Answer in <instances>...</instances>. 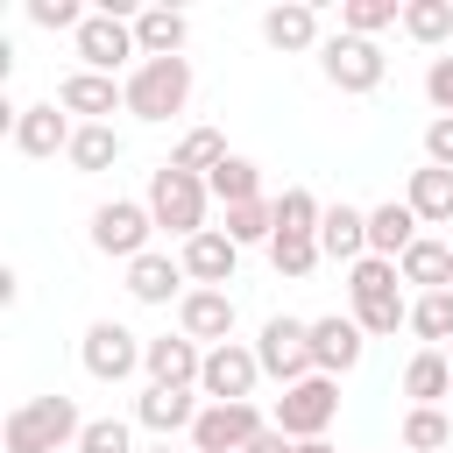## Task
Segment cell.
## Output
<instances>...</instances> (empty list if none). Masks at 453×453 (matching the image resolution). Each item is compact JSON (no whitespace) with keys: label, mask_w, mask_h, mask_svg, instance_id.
I'll use <instances>...</instances> for the list:
<instances>
[{"label":"cell","mask_w":453,"mask_h":453,"mask_svg":"<svg viewBox=\"0 0 453 453\" xmlns=\"http://www.w3.org/2000/svg\"><path fill=\"white\" fill-rule=\"evenodd\" d=\"M177 333L198 347H226L234 340V297L226 290H184L177 297Z\"/></svg>","instance_id":"9a60e30c"},{"label":"cell","mask_w":453,"mask_h":453,"mask_svg":"<svg viewBox=\"0 0 453 453\" xmlns=\"http://www.w3.org/2000/svg\"><path fill=\"white\" fill-rule=\"evenodd\" d=\"M403 35L411 42H453V0H403Z\"/></svg>","instance_id":"836d02e7"},{"label":"cell","mask_w":453,"mask_h":453,"mask_svg":"<svg viewBox=\"0 0 453 453\" xmlns=\"http://www.w3.org/2000/svg\"><path fill=\"white\" fill-rule=\"evenodd\" d=\"M78 354H85V375H92V382H127V375L142 368L149 340H134V333H127L120 319H92V326H85V347H78Z\"/></svg>","instance_id":"ba28073f"},{"label":"cell","mask_w":453,"mask_h":453,"mask_svg":"<svg viewBox=\"0 0 453 453\" xmlns=\"http://www.w3.org/2000/svg\"><path fill=\"white\" fill-rule=\"evenodd\" d=\"M78 432H85V418H78L71 396H28V403L7 411V425H0L7 453H64V446H78Z\"/></svg>","instance_id":"7a4b0ae2"},{"label":"cell","mask_w":453,"mask_h":453,"mask_svg":"<svg viewBox=\"0 0 453 453\" xmlns=\"http://www.w3.org/2000/svg\"><path fill=\"white\" fill-rule=\"evenodd\" d=\"M28 21H35V28H71V35H78V28H85V7H78V0H28Z\"/></svg>","instance_id":"f35d334b"},{"label":"cell","mask_w":453,"mask_h":453,"mask_svg":"<svg viewBox=\"0 0 453 453\" xmlns=\"http://www.w3.org/2000/svg\"><path fill=\"white\" fill-rule=\"evenodd\" d=\"M149 219L156 226H170L177 241H191V234H205V205H212V184L205 177H191V170H177V163H163V170H149Z\"/></svg>","instance_id":"3957f363"},{"label":"cell","mask_w":453,"mask_h":453,"mask_svg":"<svg viewBox=\"0 0 453 453\" xmlns=\"http://www.w3.org/2000/svg\"><path fill=\"white\" fill-rule=\"evenodd\" d=\"M226 241H234V248L276 241V198H248V205H226Z\"/></svg>","instance_id":"1f68e13d"},{"label":"cell","mask_w":453,"mask_h":453,"mask_svg":"<svg viewBox=\"0 0 453 453\" xmlns=\"http://www.w3.org/2000/svg\"><path fill=\"white\" fill-rule=\"evenodd\" d=\"M205 184H212V198H219V205H248V198H262V163L226 156V163H219Z\"/></svg>","instance_id":"4dcf8cb0"},{"label":"cell","mask_w":453,"mask_h":453,"mask_svg":"<svg viewBox=\"0 0 453 453\" xmlns=\"http://www.w3.org/2000/svg\"><path fill=\"white\" fill-rule=\"evenodd\" d=\"M262 42H269V50H283V57L319 50V42H326V35H319V7H304V0L269 7V14H262Z\"/></svg>","instance_id":"d6986e66"},{"label":"cell","mask_w":453,"mask_h":453,"mask_svg":"<svg viewBox=\"0 0 453 453\" xmlns=\"http://www.w3.org/2000/svg\"><path fill=\"white\" fill-rule=\"evenodd\" d=\"M453 446V418L439 403H411L403 411V453H446Z\"/></svg>","instance_id":"f1b7e54d"},{"label":"cell","mask_w":453,"mask_h":453,"mask_svg":"<svg viewBox=\"0 0 453 453\" xmlns=\"http://www.w3.org/2000/svg\"><path fill=\"white\" fill-rule=\"evenodd\" d=\"M425 163H439V170H453V113H439V120L425 127Z\"/></svg>","instance_id":"ab89813d"},{"label":"cell","mask_w":453,"mask_h":453,"mask_svg":"<svg viewBox=\"0 0 453 453\" xmlns=\"http://www.w3.org/2000/svg\"><path fill=\"white\" fill-rule=\"evenodd\" d=\"M411 333H418L425 347H453V290H425V297L411 304Z\"/></svg>","instance_id":"d6a6232c"},{"label":"cell","mask_w":453,"mask_h":453,"mask_svg":"<svg viewBox=\"0 0 453 453\" xmlns=\"http://www.w3.org/2000/svg\"><path fill=\"white\" fill-rule=\"evenodd\" d=\"M418 212L403 205V198H389V205H375L368 212V255H382V262H403L411 255V241H418Z\"/></svg>","instance_id":"7402d4cb"},{"label":"cell","mask_w":453,"mask_h":453,"mask_svg":"<svg viewBox=\"0 0 453 453\" xmlns=\"http://www.w3.org/2000/svg\"><path fill=\"white\" fill-rule=\"evenodd\" d=\"M71 170L78 177H92V170H113L120 163V134H113V120H78V134H71Z\"/></svg>","instance_id":"4316f807"},{"label":"cell","mask_w":453,"mask_h":453,"mask_svg":"<svg viewBox=\"0 0 453 453\" xmlns=\"http://www.w3.org/2000/svg\"><path fill=\"white\" fill-rule=\"evenodd\" d=\"M78 57H85V71L113 78L127 57H142V42H134V21H120V14H85V28H78Z\"/></svg>","instance_id":"7c38bea8"},{"label":"cell","mask_w":453,"mask_h":453,"mask_svg":"<svg viewBox=\"0 0 453 453\" xmlns=\"http://www.w3.org/2000/svg\"><path fill=\"white\" fill-rule=\"evenodd\" d=\"M134 42H142V57H184L191 21H184L177 7H142V14H134Z\"/></svg>","instance_id":"d4e9b609"},{"label":"cell","mask_w":453,"mask_h":453,"mask_svg":"<svg viewBox=\"0 0 453 453\" xmlns=\"http://www.w3.org/2000/svg\"><path fill=\"white\" fill-rule=\"evenodd\" d=\"M255 361H262V375H276L283 389L304 382V375H319V368H311V319L276 311V319L262 326V340H255Z\"/></svg>","instance_id":"52a82bcc"},{"label":"cell","mask_w":453,"mask_h":453,"mask_svg":"<svg viewBox=\"0 0 453 453\" xmlns=\"http://www.w3.org/2000/svg\"><path fill=\"white\" fill-rule=\"evenodd\" d=\"M142 368H149V382H163V389H198V375H205V347L184 340V333H163V340H149Z\"/></svg>","instance_id":"2e32d148"},{"label":"cell","mask_w":453,"mask_h":453,"mask_svg":"<svg viewBox=\"0 0 453 453\" xmlns=\"http://www.w3.org/2000/svg\"><path fill=\"white\" fill-rule=\"evenodd\" d=\"M425 99H432L439 113H453V57H432V71H425Z\"/></svg>","instance_id":"60d3db41"},{"label":"cell","mask_w":453,"mask_h":453,"mask_svg":"<svg viewBox=\"0 0 453 453\" xmlns=\"http://www.w3.org/2000/svg\"><path fill=\"white\" fill-rule=\"evenodd\" d=\"M149 453H170V439H163V446H149Z\"/></svg>","instance_id":"ee69618b"},{"label":"cell","mask_w":453,"mask_h":453,"mask_svg":"<svg viewBox=\"0 0 453 453\" xmlns=\"http://www.w3.org/2000/svg\"><path fill=\"white\" fill-rule=\"evenodd\" d=\"M127 297L134 304H170V297H184V262H170V255H134L127 262Z\"/></svg>","instance_id":"603a6c76"},{"label":"cell","mask_w":453,"mask_h":453,"mask_svg":"<svg viewBox=\"0 0 453 453\" xmlns=\"http://www.w3.org/2000/svg\"><path fill=\"white\" fill-rule=\"evenodd\" d=\"M71 134H78V127L64 120V106H57V99L21 106V120H14V149H21V156H35V163H42V156H57V149H71Z\"/></svg>","instance_id":"e0dca14e"},{"label":"cell","mask_w":453,"mask_h":453,"mask_svg":"<svg viewBox=\"0 0 453 453\" xmlns=\"http://www.w3.org/2000/svg\"><path fill=\"white\" fill-rule=\"evenodd\" d=\"M319 255H333V262H361L368 255V212L361 205H326V219H319Z\"/></svg>","instance_id":"44dd1931"},{"label":"cell","mask_w":453,"mask_h":453,"mask_svg":"<svg viewBox=\"0 0 453 453\" xmlns=\"http://www.w3.org/2000/svg\"><path fill=\"white\" fill-rule=\"evenodd\" d=\"M361 354H368V333L354 326V311H347V319H340V311H333V319H311V368H319V375L340 382L347 368H361Z\"/></svg>","instance_id":"4fadbf2b"},{"label":"cell","mask_w":453,"mask_h":453,"mask_svg":"<svg viewBox=\"0 0 453 453\" xmlns=\"http://www.w3.org/2000/svg\"><path fill=\"white\" fill-rule=\"evenodd\" d=\"M191 99V57H142L127 71V113L134 120H170Z\"/></svg>","instance_id":"277c9868"},{"label":"cell","mask_w":453,"mask_h":453,"mask_svg":"<svg viewBox=\"0 0 453 453\" xmlns=\"http://www.w3.org/2000/svg\"><path fill=\"white\" fill-rule=\"evenodd\" d=\"M255 432H269V418L255 403H205L191 425V453H248Z\"/></svg>","instance_id":"30bf717a"},{"label":"cell","mask_w":453,"mask_h":453,"mask_svg":"<svg viewBox=\"0 0 453 453\" xmlns=\"http://www.w3.org/2000/svg\"><path fill=\"white\" fill-rule=\"evenodd\" d=\"M319 219H326V205H319L304 184H290V191L276 198V234H311V241H319Z\"/></svg>","instance_id":"d590c367"},{"label":"cell","mask_w":453,"mask_h":453,"mask_svg":"<svg viewBox=\"0 0 453 453\" xmlns=\"http://www.w3.org/2000/svg\"><path fill=\"white\" fill-rule=\"evenodd\" d=\"M198 411H205V403H198L191 389H163V382H149V389L134 396V425H149L156 439H170V432H191V425H198Z\"/></svg>","instance_id":"ac0fdd59"},{"label":"cell","mask_w":453,"mask_h":453,"mask_svg":"<svg viewBox=\"0 0 453 453\" xmlns=\"http://www.w3.org/2000/svg\"><path fill=\"white\" fill-rule=\"evenodd\" d=\"M269 262H276V276L297 283V276L319 269V241H311V234H276V241H269Z\"/></svg>","instance_id":"8d00e7d4"},{"label":"cell","mask_w":453,"mask_h":453,"mask_svg":"<svg viewBox=\"0 0 453 453\" xmlns=\"http://www.w3.org/2000/svg\"><path fill=\"white\" fill-rule=\"evenodd\" d=\"M184 276H191V290H226L234 283V262H241V248L226 241V226H205V234H191L184 241Z\"/></svg>","instance_id":"5bb4252c"},{"label":"cell","mask_w":453,"mask_h":453,"mask_svg":"<svg viewBox=\"0 0 453 453\" xmlns=\"http://www.w3.org/2000/svg\"><path fill=\"white\" fill-rule=\"evenodd\" d=\"M149 234H156V219H149V205H134V198H106V205L92 212V248H99V255L134 262V255H149Z\"/></svg>","instance_id":"8fae6325"},{"label":"cell","mask_w":453,"mask_h":453,"mask_svg":"<svg viewBox=\"0 0 453 453\" xmlns=\"http://www.w3.org/2000/svg\"><path fill=\"white\" fill-rule=\"evenodd\" d=\"M389 21H403L396 0H340V28H347V35H368V42H375Z\"/></svg>","instance_id":"e575fe53"},{"label":"cell","mask_w":453,"mask_h":453,"mask_svg":"<svg viewBox=\"0 0 453 453\" xmlns=\"http://www.w3.org/2000/svg\"><path fill=\"white\" fill-rule=\"evenodd\" d=\"M255 382H262L255 347H241V340L205 347V375H198V396L205 403H255Z\"/></svg>","instance_id":"9c48e42d"},{"label":"cell","mask_w":453,"mask_h":453,"mask_svg":"<svg viewBox=\"0 0 453 453\" xmlns=\"http://www.w3.org/2000/svg\"><path fill=\"white\" fill-rule=\"evenodd\" d=\"M226 156H234V149H226V134H219V127H191V134L170 149V163H177V170H191V177H212Z\"/></svg>","instance_id":"f546056e"},{"label":"cell","mask_w":453,"mask_h":453,"mask_svg":"<svg viewBox=\"0 0 453 453\" xmlns=\"http://www.w3.org/2000/svg\"><path fill=\"white\" fill-rule=\"evenodd\" d=\"M319 71H326V85H340V92H375L382 78H389V57L368 42V35H326L319 42Z\"/></svg>","instance_id":"8992f818"},{"label":"cell","mask_w":453,"mask_h":453,"mask_svg":"<svg viewBox=\"0 0 453 453\" xmlns=\"http://www.w3.org/2000/svg\"><path fill=\"white\" fill-rule=\"evenodd\" d=\"M403 269L396 262H382V255H361L354 269H347V297H354V326L368 333V340H389L396 326H411V304H403Z\"/></svg>","instance_id":"6da1fadb"},{"label":"cell","mask_w":453,"mask_h":453,"mask_svg":"<svg viewBox=\"0 0 453 453\" xmlns=\"http://www.w3.org/2000/svg\"><path fill=\"white\" fill-rule=\"evenodd\" d=\"M396 269H403V283H418V297H425V290H453V248L432 241V234H418Z\"/></svg>","instance_id":"484cf974"},{"label":"cell","mask_w":453,"mask_h":453,"mask_svg":"<svg viewBox=\"0 0 453 453\" xmlns=\"http://www.w3.org/2000/svg\"><path fill=\"white\" fill-rule=\"evenodd\" d=\"M297 453H340V446H326V439H297Z\"/></svg>","instance_id":"7bdbcfd3"},{"label":"cell","mask_w":453,"mask_h":453,"mask_svg":"<svg viewBox=\"0 0 453 453\" xmlns=\"http://www.w3.org/2000/svg\"><path fill=\"white\" fill-rule=\"evenodd\" d=\"M446 361H453V347H446Z\"/></svg>","instance_id":"f6af8a7d"},{"label":"cell","mask_w":453,"mask_h":453,"mask_svg":"<svg viewBox=\"0 0 453 453\" xmlns=\"http://www.w3.org/2000/svg\"><path fill=\"white\" fill-rule=\"evenodd\" d=\"M403 205H411L425 226H446V219H453V170L418 163V170H411V184H403Z\"/></svg>","instance_id":"cb8c5ba5"},{"label":"cell","mask_w":453,"mask_h":453,"mask_svg":"<svg viewBox=\"0 0 453 453\" xmlns=\"http://www.w3.org/2000/svg\"><path fill=\"white\" fill-rule=\"evenodd\" d=\"M248 453H297V439H290V432H276V425H269V432H255V446H248Z\"/></svg>","instance_id":"b9f144b4"},{"label":"cell","mask_w":453,"mask_h":453,"mask_svg":"<svg viewBox=\"0 0 453 453\" xmlns=\"http://www.w3.org/2000/svg\"><path fill=\"white\" fill-rule=\"evenodd\" d=\"M403 396H411V403H439V396H453V361H446L439 347L411 354V368H403Z\"/></svg>","instance_id":"83f0119b"},{"label":"cell","mask_w":453,"mask_h":453,"mask_svg":"<svg viewBox=\"0 0 453 453\" xmlns=\"http://www.w3.org/2000/svg\"><path fill=\"white\" fill-rule=\"evenodd\" d=\"M57 106H64V113H85V120H106L113 106H127V85L99 78V71H71V78L57 85Z\"/></svg>","instance_id":"ffe728a7"},{"label":"cell","mask_w":453,"mask_h":453,"mask_svg":"<svg viewBox=\"0 0 453 453\" xmlns=\"http://www.w3.org/2000/svg\"><path fill=\"white\" fill-rule=\"evenodd\" d=\"M333 418H340V382H333V375H304V382H290V389L276 396V411H269V425L290 432V439H326Z\"/></svg>","instance_id":"5b68a950"},{"label":"cell","mask_w":453,"mask_h":453,"mask_svg":"<svg viewBox=\"0 0 453 453\" xmlns=\"http://www.w3.org/2000/svg\"><path fill=\"white\" fill-rule=\"evenodd\" d=\"M78 453H134V432H127L120 418H85Z\"/></svg>","instance_id":"74e56055"}]
</instances>
